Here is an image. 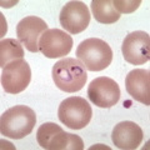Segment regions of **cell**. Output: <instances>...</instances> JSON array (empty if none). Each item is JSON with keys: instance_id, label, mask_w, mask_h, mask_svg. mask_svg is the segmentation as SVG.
Segmentation results:
<instances>
[{"instance_id": "cell-7", "label": "cell", "mask_w": 150, "mask_h": 150, "mask_svg": "<svg viewBox=\"0 0 150 150\" xmlns=\"http://www.w3.org/2000/svg\"><path fill=\"white\" fill-rule=\"evenodd\" d=\"M88 96L94 105L99 108H111L120 99V88L114 79L99 76L89 84Z\"/></svg>"}, {"instance_id": "cell-3", "label": "cell", "mask_w": 150, "mask_h": 150, "mask_svg": "<svg viewBox=\"0 0 150 150\" xmlns=\"http://www.w3.org/2000/svg\"><path fill=\"white\" fill-rule=\"evenodd\" d=\"M36 140L43 149L49 150H83L84 143L79 135L64 131L55 123H44L36 131Z\"/></svg>"}, {"instance_id": "cell-15", "label": "cell", "mask_w": 150, "mask_h": 150, "mask_svg": "<svg viewBox=\"0 0 150 150\" xmlns=\"http://www.w3.org/2000/svg\"><path fill=\"white\" fill-rule=\"evenodd\" d=\"M24 58V49L19 40L13 38L0 41V67L5 68L9 63Z\"/></svg>"}, {"instance_id": "cell-14", "label": "cell", "mask_w": 150, "mask_h": 150, "mask_svg": "<svg viewBox=\"0 0 150 150\" xmlns=\"http://www.w3.org/2000/svg\"><path fill=\"white\" fill-rule=\"evenodd\" d=\"M91 11L95 20L101 24H114L120 19V14L115 10L110 0H93Z\"/></svg>"}, {"instance_id": "cell-9", "label": "cell", "mask_w": 150, "mask_h": 150, "mask_svg": "<svg viewBox=\"0 0 150 150\" xmlns=\"http://www.w3.org/2000/svg\"><path fill=\"white\" fill-rule=\"evenodd\" d=\"M121 53L129 64L143 65L150 59V36L145 31H133L125 36Z\"/></svg>"}, {"instance_id": "cell-2", "label": "cell", "mask_w": 150, "mask_h": 150, "mask_svg": "<svg viewBox=\"0 0 150 150\" xmlns=\"http://www.w3.org/2000/svg\"><path fill=\"white\" fill-rule=\"evenodd\" d=\"M51 75L55 85L65 93L81 90L88 80L85 67L74 58H64L55 63Z\"/></svg>"}, {"instance_id": "cell-6", "label": "cell", "mask_w": 150, "mask_h": 150, "mask_svg": "<svg viewBox=\"0 0 150 150\" xmlns=\"http://www.w3.org/2000/svg\"><path fill=\"white\" fill-rule=\"evenodd\" d=\"M31 80V69L24 59L14 60L3 68L1 86L9 94L24 91Z\"/></svg>"}, {"instance_id": "cell-1", "label": "cell", "mask_w": 150, "mask_h": 150, "mask_svg": "<svg viewBox=\"0 0 150 150\" xmlns=\"http://www.w3.org/2000/svg\"><path fill=\"white\" fill-rule=\"evenodd\" d=\"M36 124V115L31 108L15 105L8 109L0 119L1 135L10 139H23L31 134Z\"/></svg>"}, {"instance_id": "cell-16", "label": "cell", "mask_w": 150, "mask_h": 150, "mask_svg": "<svg viewBox=\"0 0 150 150\" xmlns=\"http://www.w3.org/2000/svg\"><path fill=\"white\" fill-rule=\"evenodd\" d=\"M140 0H114L112 5L119 14H131L140 6Z\"/></svg>"}, {"instance_id": "cell-11", "label": "cell", "mask_w": 150, "mask_h": 150, "mask_svg": "<svg viewBox=\"0 0 150 150\" xmlns=\"http://www.w3.org/2000/svg\"><path fill=\"white\" fill-rule=\"evenodd\" d=\"M48 30V24L41 18L26 16L16 25L18 40L31 53L39 51V39Z\"/></svg>"}, {"instance_id": "cell-12", "label": "cell", "mask_w": 150, "mask_h": 150, "mask_svg": "<svg viewBox=\"0 0 150 150\" xmlns=\"http://www.w3.org/2000/svg\"><path fill=\"white\" fill-rule=\"evenodd\" d=\"M144 139L142 128L134 121H121L112 129L111 140L119 149L133 150L139 148Z\"/></svg>"}, {"instance_id": "cell-8", "label": "cell", "mask_w": 150, "mask_h": 150, "mask_svg": "<svg viewBox=\"0 0 150 150\" xmlns=\"http://www.w3.org/2000/svg\"><path fill=\"white\" fill-rule=\"evenodd\" d=\"M59 23L69 34H80L90 23V13L83 1H69L62 8Z\"/></svg>"}, {"instance_id": "cell-13", "label": "cell", "mask_w": 150, "mask_h": 150, "mask_svg": "<svg viewBox=\"0 0 150 150\" xmlns=\"http://www.w3.org/2000/svg\"><path fill=\"white\" fill-rule=\"evenodd\" d=\"M125 88L129 95L142 104L150 105V73L146 69H134L126 75Z\"/></svg>"}, {"instance_id": "cell-10", "label": "cell", "mask_w": 150, "mask_h": 150, "mask_svg": "<svg viewBox=\"0 0 150 150\" xmlns=\"http://www.w3.org/2000/svg\"><path fill=\"white\" fill-rule=\"evenodd\" d=\"M73 48V38L60 29H48L39 39V51L49 59L63 58Z\"/></svg>"}, {"instance_id": "cell-5", "label": "cell", "mask_w": 150, "mask_h": 150, "mask_svg": "<svg viewBox=\"0 0 150 150\" xmlns=\"http://www.w3.org/2000/svg\"><path fill=\"white\" fill-rule=\"evenodd\" d=\"M93 109L81 96H70L63 100L58 109V118L69 129H84L90 123Z\"/></svg>"}, {"instance_id": "cell-4", "label": "cell", "mask_w": 150, "mask_h": 150, "mask_svg": "<svg viewBox=\"0 0 150 150\" xmlns=\"http://www.w3.org/2000/svg\"><path fill=\"white\" fill-rule=\"evenodd\" d=\"M76 58L90 71H101L111 64L112 50L104 40L99 38H89L79 44Z\"/></svg>"}]
</instances>
